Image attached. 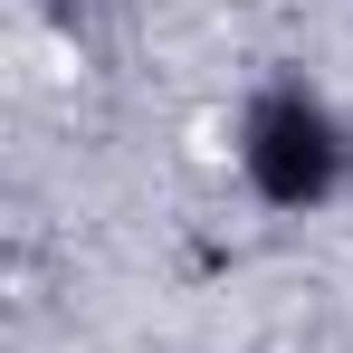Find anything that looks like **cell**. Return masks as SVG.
<instances>
[{
  "instance_id": "cell-1",
  "label": "cell",
  "mask_w": 353,
  "mask_h": 353,
  "mask_svg": "<svg viewBox=\"0 0 353 353\" xmlns=\"http://www.w3.org/2000/svg\"><path fill=\"white\" fill-rule=\"evenodd\" d=\"M230 153H239V181H248L268 210L305 220V210H325L353 181V124L334 115L305 77H268V86L239 105Z\"/></svg>"
},
{
  "instance_id": "cell-2",
  "label": "cell",
  "mask_w": 353,
  "mask_h": 353,
  "mask_svg": "<svg viewBox=\"0 0 353 353\" xmlns=\"http://www.w3.org/2000/svg\"><path fill=\"white\" fill-rule=\"evenodd\" d=\"M48 10V29H77V0H39Z\"/></svg>"
}]
</instances>
